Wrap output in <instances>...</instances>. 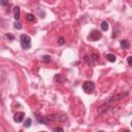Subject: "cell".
<instances>
[{"label": "cell", "mask_w": 132, "mask_h": 132, "mask_svg": "<svg viewBox=\"0 0 132 132\" xmlns=\"http://www.w3.org/2000/svg\"><path fill=\"white\" fill-rule=\"evenodd\" d=\"M24 117H25V113L22 112V111H19V112H16V113H15L14 120H15V122H17V123H21V122L24 120Z\"/></svg>", "instance_id": "5"}, {"label": "cell", "mask_w": 132, "mask_h": 132, "mask_svg": "<svg viewBox=\"0 0 132 132\" xmlns=\"http://www.w3.org/2000/svg\"><path fill=\"white\" fill-rule=\"evenodd\" d=\"M0 4L3 5V6L7 5L8 4V0H0Z\"/></svg>", "instance_id": "18"}, {"label": "cell", "mask_w": 132, "mask_h": 132, "mask_svg": "<svg viewBox=\"0 0 132 132\" xmlns=\"http://www.w3.org/2000/svg\"><path fill=\"white\" fill-rule=\"evenodd\" d=\"M36 119H37V121L39 122V123H41V124H45V125H47L48 124V120L46 119V118H40V116H36Z\"/></svg>", "instance_id": "9"}, {"label": "cell", "mask_w": 132, "mask_h": 132, "mask_svg": "<svg viewBox=\"0 0 132 132\" xmlns=\"http://www.w3.org/2000/svg\"><path fill=\"white\" fill-rule=\"evenodd\" d=\"M54 131H64V129L60 128V127H56V128H54Z\"/></svg>", "instance_id": "19"}, {"label": "cell", "mask_w": 132, "mask_h": 132, "mask_svg": "<svg viewBox=\"0 0 132 132\" xmlns=\"http://www.w3.org/2000/svg\"><path fill=\"white\" fill-rule=\"evenodd\" d=\"M49 121H65L67 119L66 116H60V115H50L46 118Z\"/></svg>", "instance_id": "3"}, {"label": "cell", "mask_w": 132, "mask_h": 132, "mask_svg": "<svg viewBox=\"0 0 132 132\" xmlns=\"http://www.w3.org/2000/svg\"><path fill=\"white\" fill-rule=\"evenodd\" d=\"M128 64H129V65L132 64V57H131V56L128 57Z\"/></svg>", "instance_id": "20"}, {"label": "cell", "mask_w": 132, "mask_h": 132, "mask_svg": "<svg viewBox=\"0 0 132 132\" xmlns=\"http://www.w3.org/2000/svg\"><path fill=\"white\" fill-rule=\"evenodd\" d=\"M58 45H60V46L64 45V38H63V37H59V40H58Z\"/></svg>", "instance_id": "17"}, {"label": "cell", "mask_w": 132, "mask_h": 132, "mask_svg": "<svg viewBox=\"0 0 132 132\" xmlns=\"http://www.w3.org/2000/svg\"><path fill=\"white\" fill-rule=\"evenodd\" d=\"M120 46H121V48H122V49L126 50V49H129V48H130V43H129V41H128V40H121Z\"/></svg>", "instance_id": "8"}, {"label": "cell", "mask_w": 132, "mask_h": 132, "mask_svg": "<svg viewBox=\"0 0 132 132\" xmlns=\"http://www.w3.org/2000/svg\"><path fill=\"white\" fill-rule=\"evenodd\" d=\"M88 38L93 40V41H96V40H98V39L101 38V33L99 31H97V30H94V31L91 32V34L89 35V36H88Z\"/></svg>", "instance_id": "4"}, {"label": "cell", "mask_w": 132, "mask_h": 132, "mask_svg": "<svg viewBox=\"0 0 132 132\" xmlns=\"http://www.w3.org/2000/svg\"><path fill=\"white\" fill-rule=\"evenodd\" d=\"M91 59L94 60V61H97L99 59V55L98 54H92L91 55Z\"/></svg>", "instance_id": "15"}, {"label": "cell", "mask_w": 132, "mask_h": 132, "mask_svg": "<svg viewBox=\"0 0 132 132\" xmlns=\"http://www.w3.org/2000/svg\"><path fill=\"white\" fill-rule=\"evenodd\" d=\"M66 81V77H64L62 74H56L54 76V82L59 83V84H63Z\"/></svg>", "instance_id": "6"}, {"label": "cell", "mask_w": 132, "mask_h": 132, "mask_svg": "<svg viewBox=\"0 0 132 132\" xmlns=\"http://www.w3.org/2000/svg\"><path fill=\"white\" fill-rule=\"evenodd\" d=\"M15 28H16V29H21V28H22V25H21V23H19V22H16V23H15Z\"/></svg>", "instance_id": "16"}, {"label": "cell", "mask_w": 132, "mask_h": 132, "mask_svg": "<svg viewBox=\"0 0 132 132\" xmlns=\"http://www.w3.org/2000/svg\"><path fill=\"white\" fill-rule=\"evenodd\" d=\"M83 89H84V91L86 93L90 94V93H92L95 90V85L92 82H85L84 85H83Z\"/></svg>", "instance_id": "2"}, {"label": "cell", "mask_w": 132, "mask_h": 132, "mask_svg": "<svg viewBox=\"0 0 132 132\" xmlns=\"http://www.w3.org/2000/svg\"><path fill=\"white\" fill-rule=\"evenodd\" d=\"M13 13H14V18L18 21L20 19V16H21V11H20V7L19 6H15L14 10H13Z\"/></svg>", "instance_id": "7"}, {"label": "cell", "mask_w": 132, "mask_h": 132, "mask_svg": "<svg viewBox=\"0 0 132 132\" xmlns=\"http://www.w3.org/2000/svg\"><path fill=\"white\" fill-rule=\"evenodd\" d=\"M31 124H32V120L29 119V118H27V119L25 120V122H24V126H25L26 128H29V127L31 126Z\"/></svg>", "instance_id": "11"}, {"label": "cell", "mask_w": 132, "mask_h": 132, "mask_svg": "<svg viewBox=\"0 0 132 132\" xmlns=\"http://www.w3.org/2000/svg\"><path fill=\"white\" fill-rule=\"evenodd\" d=\"M1 99H2V96H1V93H0V104H1Z\"/></svg>", "instance_id": "21"}, {"label": "cell", "mask_w": 132, "mask_h": 132, "mask_svg": "<svg viewBox=\"0 0 132 132\" xmlns=\"http://www.w3.org/2000/svg\"><path fill=\"white\" fill-rule=\"evenodd\" d=\"M41 60H42V62L48 63V62H50V61H51V57H50V56H43V57L41 58Z\"/></svg>", "instance_id": "14"}, {"label": "cell", "mask_w": 132, "mask_h": 132, "mask_svg": "<svg viewBox=\"0 0 132 132\" xmlns=\"http://www.w3.org/2000/svg\"><path fill=\"white\" fill-rule=\"evenodd\" d=\"M101 29H102L103 31H107V29H108V24H107V22L103 21V22L101 23Z\"/></svg>", "instance_id": "12"}, {"label": "cell", "mask_w": 132, "mask_h": 132, "mask_svg": "<svg viewBox=\"0 0 132 132\" xmlns=\"http://www.w3.org/2000/svg\"><path fill=\"white\" fill-rule=\"evenodd\" d=\"M26 19H27V21H29V22H34V21H35L34 16H33V15H31V14H28V15H27V17H26Z\"/></svg>", "instance_id": "13"}, {"label": "cell", "mask_w": 132, "mask_h": 132, "mask_svg": "<svg viewBox=\"0 0 132 132\" xmlns=\"http://www.w3.org/2000/svg\"><path fill=\"white\" fill-rule=\"evenodd\" d=\"M20 41H21V47L26 50V49H29L31 47V38L26 34H22L20 36Z\"/></svg>", "instance_id": "1"}, {"label": "cell", "mask_w": 132, "mask_h": 132, "mask_svg": "<svg viewBox=\"0 0 132 132\" xmlns=\"http://www.w3.org/2000/svg\"><path fill=\"white\" fill-rule=\"evenodd\" d=\"M106 59L109 61V62H115L117 58H116L115 55H112V54H107L106 55Z\"/></svg>", "instance_id": "10"}]
</instances>
